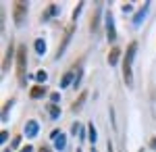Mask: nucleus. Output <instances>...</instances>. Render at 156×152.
Segmentation results:
<instances>
[{
    "label": "nucleus",
    "instance_id": "10",
    "mask_svg": "<svg viewBox=\"0 0 156 152\" xmlns=\"http://www.w3.org/2000/svg\"><path fill=\"white\" fill-rule=\"evenodd\" d=\"M12 50H15V44H9L6 56H4V63H2V73H6V71H9V67H11V60H12Z\"/></svg>",
    "mask_w": 156,
    "mask_h": 152
},
{
    "label": "nucleus",
    "instance_id": "17",
    "mask_svg": "<svg viewBox=\"0 0 156 152\" xmlns=\"http://www.w3.org/2000/svg\"><path fill=\"white\" fill-rule=\"evenodd\" d=\"M71 81H73V73L69 71V73H65V75H62V79H60V88H69Z\"/></svg>",
    "mask_w": 156,
    "mask_h": 152
},
{
    "label": "nucleus",
    "instance_id": "29",
    "mask_svg": "<svg viewBox=\"0 0 156 152\" xmlns=\"http://www.w3.org/2000/svg\"><path fill=\"white\" fill-rule=\"evenodd\" d=\"M150 148H154V150H156V138H154L152 142H150Z\"/></svg>",
    "mask_w": 156,
    "mask_h": 152
},
{
    "label": "nucleus",
    "instance_id": "28",
    "mask_svg": "<svg viewBox=\"0 0 156 152\" xmlns=\"http://www.w3.org/2000/svg\"><path fill=\"white\" fill-rule=\"evenodd\" d=\"M37 152H52V150H50L48 146H42V148H40V150H37Z\"/></svg>",
    "mask_w": 156,
    "mask_h": 152
},
{
    "label": "nucleus",
    "instance_id": "15",
    "mask_svg": "<svg viewBox=\"0 0 156 152\" xmlns=\"http://www.w3.org/2000/svg\"><path fill=\"white\" fill-rule=\"evenodd\" d=\"M54 148H56V150H65V148H67V138H65L62 133L54 140Z\"/></svg>",
    "mask_w": 156,
    "mask_h": 152
},
{
    "label": "nucleus",
    "instance_id": "1",
    "mask_svg": "<svg viewBox=\"0 0 156 152\" xmlns=\"http://www.w3.org/2000/svg\"><path fill=\"white\" fill-rule=\"evenodd\" d=\"M135 50H137V42H131L127 46V52H125V60H123V79L125 83L131 88L133 85V73H131V63H133V56H135Z\"/></svg>",
    "mask_w": 156,
    "mask_h": 152
},
{
    "label": "nucleus",
    "instance_id": "9",
    "mask_svg": "<svg viewBox=\"0 0 156 152\" xmlns=\"http://www.w3.org/2000/svg\"><path fill=\"white\" fill-rule=\"evenodd\" d=\"M102 4H96V13H94V17H92V21H90V29H92V34L98 31V23H100V15H102Z\"/></svg>",
    "mask_w": 156,
    "mask_h": 152
},
{
    "label": "nucleus",
    "instance_id": "14",
    "mask_svg": "<svg viewBox=\"0 0 156 152\" xmlns=\"http://www.w3.org/2000/svg\"><path fill=\"white\" fill-rule=\"evenodd\" d=\"M85 98H87V92H81V94H79V98H77V102H73V106H71V110H73V113H75V110H79V108L83 106Z\"/></svg>",
    "mask_w": 156,
    "mask_h": 152
},
{
    "label": "nucleus",
    "instance_id": "22",
    "mask_svg": "<svg viewBox=\"0 0 156 152\" xmlns=\"http://www.w3.org/2000/svg\"><path fill=\"white\" fill-rule=\"evenodd\" d=\"M19 144H21V136H15L11 142V148H19Z\"/></svg>",
    "mask_w": 156,
    "mask_h": 152
},
{
    "label": "nucleus",
    "instance_id": "23",
    "mask_svg": "<svg viewBox=\"0 0 156 152\" xmlns=\"http://www.w3.org/2000/svg\"><path fill=\"white\" fill-rule=\"evenodd\" d=\"M50 100H52V104H56V102H58V100H60V94H58V92L50 94Z\"/></svg>",
    "mask_w": 156,
    "mask_h": 152
},
{
    "label": "nucleus",
    "instance_id": "11",
    "mask_svg": "<svg viewBox=\"0 0 156 152\" xmlns=\"http://www.w3.org/2000/svg\"><path fill=\"white\" fill-rule=\"evenodd\" d=\"M119 56H121V48L115 46L110 52H108V65H110V67H115V65L119 63Z\"/></svg>",
    "mask_w": 156,
    "mask_h": 152
},
{
    "label": "nucleus",
    "instance_id": "20",
    "mask_svg": "<svg viewBox=\"0 0 156 152\" xmlns=\"http://www.w3.org/2000/svg\"><path fill=\"white\" fill-rule=\"evenodd\" d=\"M12 104H15V100H9V102L4 104V108H2V121H6V119H9V110H11Z\"/></svg>",
    "mask_w": 156,
    "mask_h": 152
},
{
    "label": "nucleus",
    "instance_id": "31",
    "mask_svg": "<svg viewBox=\"0 0 156 152\" xmlns=\"http://www.w3.org/2000/svg\"><path fill=\"white\" fill-rule=\"evenodd\" d=\"M2 152H9V150H6V148H4V150H2Z\"/></svg>",
    "mask_w": 156,
    "mask_h": 152
},
{
    "label": "nucleus",
    "instance_id": "16",
    "mask_svg": "<svg viewBox=\"0 0 156 152\" xmlns=\"http://www.w3.org/2000/svg\"><path fill=\"white\" fill-rule=\"evenodd\" d=\"M46 79H48V73H46L44 69H40V71L36 73V81H37V85H44V81H46Z\"/></svg>",
    "mask_w": 156,
    "mask_h": 152
},
{
    "label": "nucleus",
    "instance_id": "27",
    "mask_svg": "<svg viewBox=\"0 0 156 152\" xmlns=\"http://www.w3.org/2000/svg\"><path fill=\"white\" fill-rule=\"evenodd\" d=\"M60 136V131L58 129H54V131H52V133H50V138H52V140H56V138H58Z\"/></svg>",
    "mask_w": 156,
    "mask_h": 152
},
{
    "label": "nucleus",
    "instance_id": "30",
    "mask_svg": "<svg viewBox=\"0 0 156 152\" xmlns=\"http://www.w3.org/2000/svg\"><path fill=\"white\" fill-rule=\"evenodd\" d=\"M106 150H108V152H112V144H110V142L106 144Z\"/></svg>",
    "mask_w": 156,
    "mask_h": 152
},
{
    "label": "nucleus",
    "instance_id": "19",
    "mask_svg": "<svg viewBox=\"0 0 156 152\" xmlns=\"http://www.w3.org/2000/svg\"><path fill=\"white\" fill-rule=\"evenodd\" d=\"M36 52H37V54H44V52H46V42H44L42 38H37V40H36Z\"/></svg>",
    "mask_w": 156,
    "mask_h": 152
},
{
    "label": "nucleus",
    "instance_id": "25",
    "mask_svg": "<svg viewBox=\"0 0 156 152\" xmlns=\"http://www.w3.org/2000/svg\"><path fill=\"white\" fill-rule=\"evenodd\" d=\"M131 4H129V2H127V4H123V6H121V11H123V15H125V13H131Z\"/></svg>",
    "mask_w": 156,
    "mask_h": 152
},
{
    "label": "nucleus",
    "instance_id": "21",
    "mask_svg": "<svg viewBox=\"0 0 156 152\" xmlns=\"http://www.w3.org/2000/svg\"><path fill=\"white\" fill-rule=\"evenodd\" d=\"M81 9H83V2H79V4H77V9L73 11V21H75V19L79 17V13H81Z\"/></svg>",
    "mask_w": 156,
    "mask_h": 152
},
{
    "label": "nucleus",
    "instance_id": "6",
    "mask_svg": "<svg viewBox=\"0 0 156 152\" xmlns=\"http://www.w3.org/2000/svg\"><path fill=\"white\" fill-rule=\"evenodd\" d=\"M148 11H150V2H144V6H142L140 11L133 15V25H135V27H140V25L144 23V19H146V15H148Z\"/></svg>",
    "mask_w": 156,
    "mask_h": 152
},
{
    "label": "nucleus",
    "instance_id": "32",
    "mask_svg": "<svg viewBox=\"0 0 156 152\" xmlns=\"http://www.w3.org/2000/svg\"><path fill=\"white\" fill-rule=\"evenodd\" d=\"M77 152H81V150H77Z\"/></svg>",
    "mask_w": 156,
    "mask_h": 152
},
{
    "label": "nucleus",
    "instance_id": "4",
    "mask_svg": "<svg viewBox=\"0 0 156 152\" xmlns=\"http://www.w3.org/2000/svg\"><path fill=\"white\" fill-rule=\"evenodd\" d=\"M104 27H106V40L108 42H115L117 40V31H115V19H112V13L110 11L104 15Z\"/></svg>",
    "mask_w": 156,
    "mask_h": 152
},
{
    "label": "nucleus",
    "instance_id": "3",
    "mask_svg": "<svg viewBox=\"0 0 156 152\" xmlns=\"http://www.w3.org/2000/svg\"><path fill=\"white\" fill-rule=\"evenodd\" d=\"M25 17H27V4L25 2H15L12 4V19H15V25H21L25 23Z\"/></svg>",
    "mask_w": 156,
    "mask_h": 152
},
{
    "label": "nucleus",
    "instance_id": "13",
    "mask_svg": "<svg viewBox=\"0 0 156 152\" xmlns=\"http://www.w3.org/2000/svg\"><path fill=\"white\" fill-rule=\"evenodd\" d=\"M56 15H58V6H56V4H50L48 9H46V15H44L42 19H44V21H48V19L56 17Z\"/></svg>",
    "mask_w": 156,
    "mask_h": 152
},
{
    "label": "nucleus",
    "instance_id": "2",
    "mask_svg": "<svg viewBox=\"0 0 156 152\" xmlns=\"http://www.w3.org/2000/svg\"><path fill=\"white\" fill-rule=\"evenodd\" d=\"M15 63H17V77H19V83L21 85H25V71H27V50H25V46H19L17 48V59H15Z\"/></svg>",
    "mask_w": 156,
    "mask_h": 152
},
{
    "label": "nucleus",
    "instance_id": "5",
    "mask_svg": "<svg viewBox=\"0 0 156 152\" xmlns=\"http://www.w3.org/2000/svg\"><path fill=\"white\" fill-rule=\"evenodd\" d=\"M73 31H75V25H69V27H67V31H65V38H62V44H60L58 52H56V59L65 54V50H67V46H69V42H71V35H73Z\"/></svg>",
    "mask_w": 156,
    "mask_h": 152
},
{
    "label": "nucleus",
    "instance_id": "12",
    "mask_svg": "<svg viewBox=\"0 0 156 152\" xmlns=\"http://www.w3.org/2000/svg\"><path fill=\"white\" fill-rule=\"evenodd\" d=\"M87 140H90V144H92V148L96 146L98 133H96V127H94V123H90V125H87Z\"/></svg>",
    "mask_w": 156,
    "mask_h": 152
},
{
    "label": "nucleus",
    "instance_id": "7",
    "mask_svg": "<svg viewBox=\"0 0 156 152\" xmlns=\"http://www.w3.org/2000/svg\"><path fill=\"white\" fill-rule=\"evenodd\" d=\"M37 131H40L37 121H34V119H31V121H27V123H25V136H27V138H36Z\"/></svg>",
    "mask_w": 156,
    "mask_h": 152
},
{
    "label": "nucleus",
    "instance_id": "33",
    "mask_svg": "<svg viewBox=\"0 0 156 152\" xmlns=\"http://www.w3.org/2000/svg\"><path fill=\"white\" fill-rule=\"evenodd\" d=\"M140 152H142V150H140Z\"/></svg>",
    "mask_w": 156,
    "mask_h": 152
},
{
    "label": "nucleus",
    "instance_id": "8",
    "mask_svg": "<svg viewBox=\"0 0 156 152\" xmlns=\"http://www.w3.org/2000/svg\"><path fill=\"white\" fill-rule=\"evenodd\" d=\"M46 94H48L46 85H36V88H31V90H29V98H34V100H40V98H44Z\"/></svg>",
    "mask_w": 156,
    "mask_h": 152
},
{
    "label": "nucleus",
    "instance_id": "26",
    "mask_svg": "<svg viewBox=\"0 0 156 152\" xmlns=\"http://www.w3.org/2000/svg\"><path fill=\"white\" fill-rule=\"evenodd\" d=\"M19 152H34V146H29V144H27V146H25V148H21Z\"/></svg>",
    "mask_w": 156,
    "mask_h": 152
},
{
    "label": "nucleus",
    "instance_id": "24",
    "mask_svg": "<svg viewBox=\"0 0 156 152\" xmlns=\"http://www.w3.org/2000/svg\"><path fill=\"white\" fill-rule=\"evenodd\" d=\"M6 140H9V133H6V129H2V133H0V142L6 144Z\"/></svg>",
    "mask_w": 156,
    "mask_h": 152
},
{
    "label": "nucleus",
    "instance_id": "18",
    "mask_svg": "<svg viewBox=\"0 0 156 152\" xmlns=\"http://www.w3.org/2000/svg\"><path fill=\"white\" fill-rule=\"evenodd\" d=\"M48 115H50V119H58L60 117V108L56 104H50L48 106Z\"/></svg>",
    "mask_w": 156,
    "mask_h": 152
}]
</instances>
